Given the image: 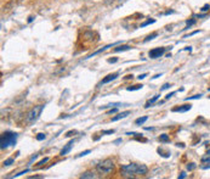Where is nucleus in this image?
Returning a JSON list of instances; mask_svg holds the SVG:
<instances>
[{"instance_id": "f257e3e1", "label": "nucleus", "mask_w": 210, "mask_h": 179, "mask_svg": "<svg viewBox=\"0 0 210 179\" xmlns=\"http://www.w3.org/2000/svg\"><path fill=\"white\" fill-rule=\"evenodd\" d=\"M121 172L124 176H129L131 178H135L134 174L138 176H145L148 173V167L142 163H129L125 166H121Z\"/></svg>"}, {"instance_id": "f03ea898", "label": "nucleus", "mask_w": 210, "mask_h": 179, "mask_svg": "<svg viewBox=\"0 0 210 179\" xmlns=\"http://www.w3.org/2000/svg\"><path fill=\"white\" fill-rule=\"evenodd\" d=\"M17 133H14V132H4L0 137V147L1 149H6L9 146H12L16 144L17 141Z\"/></svg>"}, {"instance_id": "7ed1b4c3", "label": "nucleus", "mask_w": 210, "mask_h": 179, "mask_svg": "<svg viewBox=\"0 0 210 179\" xmlns=\"http://www.w3.org/2000/svg\"><path fill=\"white\" fill-rule=\"evenodd\" d=\"M96 169L100 174H108L114 169V163L111 159H106L96 164Z\"/></svg>"}, {"instance_id": "20e7f679", "label": "nucleus", "mask_w": 210, "mask_h": 179, "mask_svg": "<svg viewBox=\"0 0 210 179\" xmlns=\"http://www.w3.org/2000/svg\"><path fill=\"white\" fill-rule=\"evenodd\" d=\"M43 110H44V105H38V106H34L29 112H28V115H27V118H26V122L28 123V124H33L37 119L39 118V116L41 115V112H43Z\"/></svg>"}, {"instance_id": "39448f33", "label": "nucleus", "mask_w": 210, "mask_h": 179, "mask_svg": "<svg viewBox=\"0 0 210 179\" xmlns=\"http://www.w3.org/2000/svg\"><path fill=\"white\" fill-rule=\"evenodd\" d=\"M164 53H165V48H154L152 50H150L148 56H150L151 59H158V58H160Z\"/></svg>"}, {"instance_id": "423d86ee", "label": "nucleus", "mask_w": 210, "mask_h": 179, "mask_svg": "<svg viewBox=\"0 0 210 179\" xmlns=\"http://www.w3.org/2000/svg\"><path fill=\"white\" fill-rule=\"evenodd\" d=\"M191 109H192L191 104H185V105H181V106H179V107H174L171 111L172 112H187V111L191 110Z\"/></svg>"}, {"instance_id": "0eeeda50", "label": "nucleus", "mask_w": 210, "mask_h": 179, "mask_svg": "<svg viewBox=\"0 0 210 179\" xmlns=\"http://www.w3.org/2000/svg\"><path fill=\"white\" fill-rule=\"evenodd\" d=\"M73 144H74V140H71V141H69V143H68V144H67V145H66V146H64V147L61 150L60 155H61V156H64V155H67V154L71 151V149H72Z\"/></svg>"}, {"instance_id": "6e6552de", "label": "nucleus", "mask_w": 210, "mask_h": 179, "mask_svg": "<svg viewBox=\"0 0 210 179\" xmlns=\"http://www.w3.org/2000/svg\"><path fill=\"white\" fill-rule=\"evenodd\" d=\"M119 76V73L117 72V73H111V75H108V76H106L102 82H101V84H106V83H109V82H112V80H114L117 77Z\"/></svg>"}, {"instance_id": "1a4fd4ad", "label": "nucleus", "mask_w": 210, "mask_h": 179, "mask_svg": "<svg viewBox=\"0 0 210 179\" xmlns=\"http://www.w3.org/2000/svg\"><path fill=\"white\" fill-rule=\"evenodd\" d=\"M130 113H131L130 111H124V112H120V113H118L117 116H114V117L112 118V122H115V121H119V119L125 118V117H128Z\"/></svg>"}, {"instance_id": "9d476101", "label": "nucleus", "mask_w": 210, "mask_h": 179, "mask_svg": "<svg viewBox=\"0 0 210 179\" xmlns=\"http://www.w3.org/2000/svg\"><path fill=\"white\" fill-rule=\"evenodd\" d=\"M94 178H96V176L95 173L91 172V171H88V172H85V173H83L80 176V179H94Z\"/></svg>"}, {"instance_id": "9b49d317", "label": "nucleus", "mask_w": 210, "mask_h": 179, "mask_svg": "<svg viewBox=\"0 0 210 179\" xmlns=\"http://www.w3.org/2000/svg\"><path fill=\"white\" fill-rule=\"evenodd\" d=\"M159 96H160V95H155V96H153L152 99L148 100V101L146 102V105H145V109H148V107H150L151 105H153V104H154V102H155L157 100L159 99Z\"/></svg>"}, {"instance_id": "f8f14e48", "label": "nucleus", "mask_w": 210, "mask_h": 179, "mask_svg": "<svg viewBox=\"0 0 210 179\" xmlns=\"http://www.w3.org/2000/svg\"><path fill=\"white\" fill-rule=\"evenodd\" d=\"M130 49H131L130 45H120V46L115 48L114 51L115 53H119V51H125V50H130Z\"/></svg>"}, {"instance_id": "ddd939ff", "label": "nucleus", "mask_w": 210, "mask_h": 179, "mask_svg": "<svg viewBox=\"0 0 210 179\" xmlns=\"http://www.w3.org/2000/svg\"><path fill=\"white\" fill-rule=\"evenodd\" d=\"M147 119H148V117H147V116L140 117V118H137L136 121H135V124H136V126H142V124H143V123H145Z\"/></svg>"}, {"instance_id": "4468645a", "label": "nucleus", "mask_w": 210, "mask_h": 179, "mask_svg": "<svg viewBox=\"0 0 210 179\" xmlns=\"http://www.w3.org/2000/svg\"><path fill=\"white\" fill-rule=\"evenodd\" d=\"M158 140H159V141H162V143H168V141L170 140V138H169V135H168V134H162V135L158 138Z\"/></svg>"}, {"instance_id": "2eb2a0df", "label": "nucleus", "mask_w": 210, "mask_h": 179, "mask_svg": "<svg viewBox=\"0 0 210 179\" xmlns=\"http://www.w3.org/2000/svg\"><path fill=\"white\" fill-rule=\"evenodd\" d=\"M143 85L142 84H136V85H133V87H128L126 89L129 90V92H131V90H138V89H141Z\"/></svg>"}, {"instance_id": "dca6fc26", "label": "nucleus", "mask_w": 210, "mask_h": 179, "mask_svg": "<svg viewBox=\"0 0 210 179\" xmlns=\"http://www.w3.org/2000/svg\"><path fill=\"white\" fill-rule=\"evenodd\" d=\"M14 161H15V160L12 159V157H11V159H7V160H5V161H4V163H2V164H4V166H10V164H12V163H14Z\"/></svg>"}, {"instance_id": "f3484780", "label": "nucleus", "mask_w": 210, "mask_h": 179, "mask_svg": "<svg viewBox=\"0 0 210 179\" xmlns=\"http://www.w3.org/2000/svg\"><path fill=\"white\" fill-rule=\"evenodd\" d=\"M155 22V20H148L146 21V22H143L142 24H141V27H146V26H148V24H151V23H154Z\"/></svg>"}, {"instance_id": "a211bd4d", "label": "nucleus", "mask_w": 210, "mask_h": 179, "mask_svg": "<svg viewBox=\"0 0 210 179\" xmlns=\"http://www.w3.org/2000/svg\"><path fill=\"white\" fill-rule=\"evenodd\" d=\"M196 23V20H190V21H187V24H186V28L185 29H188L190 27H191L192 24H194Z\"/></svg>"}, {"instance_id": "6ab92c4d", "label": "nucleus", "mask_w": 210, "mask_h": 179, "mask_svg": "<svg viewBox=\"0 0 210 179\" xmlns=\"http://www.w3.org/2000/svg\"><path fill=\"white\" fill-rule=\"evenodd\" d=\"M196 167H197V166H196V163H193V162L187 164V169H188V171H193Z\"/></svg>"}, {"instance_id": "aec40b11", "label": "nucleus", "mask_w": 210, "mask_h": 179, "mask_svg": "<svg viewBox=\"0 0 210 179\" xmlns=\"http://www.w3.org/2000/svg\"><path fill=\"white\" fill-rule=\"evenodd\" d=\"M76 133H78L76 130H69L68 133H66V137H67V138H69V137H73V135H74V134H76Z\"/></svg>"}, {"instance_id": "412c9836", "label": "nucleus", "mask_w": 210, "mask_h": 179, "mask_svg": "<svg viewBox=\"0 0 210 179\" xmlns=\"http://www.w3.org/2000/svg\"><path fill=\"white\" fill-rule=\"evenodd\" d=\"M157 36H158L157 33H153V34H151V36H148V37H147V38L145 39V41H148V40H152V39H154V38H155Z\"/></svg>"}, {"instance_id": "4be33fe9", "label": "nucleus", "mask_w": 210, "mask_h": 179, "mask_svg": "<svg viewBox=\"0 0 210 179\" xmlns=\"http://www.w3.org/2000/svg\"><path fill=\"white\" fill-rule=\"evenodd\" d=\"M45 138H46V135L44 133H39L38 135H37V140H44Z\"/></svg>"}, {"instance_id": "5701e85b", "label": "nucleus", "mask_w": 210, "mask_h": 179, "mask_svg": "<svg viewBox=\"0 0 210 179\" xmlns=\"http://www.w3.org/2000/svg\"><path fill=\"white\" fill-rule=\"evenodd\" d=\"M91 151L90 150H85V151H83V152H80L79 155H78V157H83V156H85V155H88V154H90Z\"/></svg>"}, {"instance_id": "b1692460", "label": "nucleus", "mask_w": 210, "mask_h": 179, "mask_svg": "<svg viewBox=\"0 0 210 179\" xmlns=\"http://www.w3.org/2000/svg\"><path fill=\"white\" fill-rule=\"evenodd\" d=\"M209 10H210V5H209V4L204 5V6L200 9V11H203V12H205V11H209Z\"/></svg>"}, {"instance_id": "393cba45", "label": "nucleus", "mask_w": 210, "mask_h": 179, "mask_svg": "<svg viewBox=\"0 0 210 179\" xmlns=\"http://www.w3.org/2000/svg\"><path fill=\"white\" fill-rule=\"evenodd\" d=\"M47 161H49V157H45V159H43V160H41V161H39V162H38V163H37V164H38V166H41V164H44V163H46Z\"/></svg>"}, {"instance_id": "a878e982", "label": "nucleus", "mask_w": 210, "mask_h": 179, "mask_svg": "<svg viewBox=\"0 0 210 179\" xmlns=\"http://www.w3.org/2000/svg\"><path fill=\"white\" fill-rule=\"evenodd\" d=\"M114 133V129H108V130H103L102 132V134L105 135V134H113Z\"/></svg>"}, {"instance_id": "bb28decb", "label": "nucleus", "mask_w": 210, "mask_h": 179, "mask_svg": "<svg viewBox=\"0 0 210 179\" xmlns=\"http://www.w3.org/2000/svg\"><path fill=\"white\" fill-rule=\"evenodd\" d=\"M118 110H117V107H114V109H111L109 111H107V115H112V113H115Z\"/></svg>"}, {"instance_id": "cd10ccee", "label": "nucleus", "mask_w": 210, "mask_h": 179, "mask_svg": "<svg viewBox=\"0 0 210 179\" xmlns=\"http://www.w3.org/2000/svg\"><path fill=\"white\" fill-rule=\"evenodd\" d=\"M27 172H29V169H24L23 172H19V173H17V174H15L14 177H19V176H21V174H24V173H27Z\"/></svg>"}, {"instance_id": "c85d7f7f", "label": "nucleus", "mask_w": 210, "mask_h": 179, "mask_svg": "<svg viewBox=\"0 0 210 179\" xmlns=\"http://www.w3.org/2000/svg\"><path fill=\"white\" fill-rule=\"evenodd\" d=\"M169 87H170V84H169V83H165V84L162 87V89H160V90H165V89H168Z\"/></svg>"}, {"instance_id": "c756f323", "label": "nucleus", "mask_w": 210, "mask_h": 179, "mask_svg": "<svg viewBox=\"0 0 210 179\" xmlns=\"http://www.w3.org/2000/svg\"><path fill=\"white\" fill-rule=\"evenodd\" d=\"M175 94H176V92H172V93H169V94H168V95L165 96V99H167V100H168V99H170V98H171L172 95H175Z\"/></svg>"}, {"instance_id": "7c9ffc66", "label": "nucleus", "mask_w": 210, "mask_h": 179, "mask_svg": "<svg viewBox=\"0 0 210 179\" xmlns=\"http://www.w3.org/2000/svg\"><path fill=\"white\" fill-rule=\"evenodd\" d=\"M185 178H186V173H185V172H181L180 176H179V179H185Z\"/></svg>"}, {"instance_id": "2f4dec72", "label": "nucleus", "mask_w": 210, "mask_h": 179, "mask_svg": "<svg viewBox=\"0 0 210 179\" xmlns=\"http://www.w3.org/2000/svg\"><path fill=\"white\" fill-rule=\"evenodd\" d=\"M200 96H202V95H200V94H199V95H194V96H191V98H187V99H186V100H192V99H199V98H200Z\"/></svg>"}, {"instance_id": "473e14b6", "label": "nucleus", "mask_w": 210, "mask_h": 179, "mask_svg": "<svg viewBox=\"0 0 210 179\" xmlns=\"http://www.w3.org/2000/svg\"><path fill=\"white\" fill-rule=\"evenodd\" d=\"M146 77H147V73H143V75H140L137 78L141 80V79H143V78H146Z\"/></svg>"}, {"instance_id": "72a5a7b5", "label": "nucleus", "mask_w": 210, "mask_h": 179, "mask_svg": "<svg viewBox=\"0 0 210 179\" xmlns=\"http://www.w3.org/2000/svg\"><path fill=\"white\" fill-rule=\"evenodd\" d=\"M38 178H44L43 176H32V177H29V179H38Z\"/></svg>"}, {"instance_id": "f704fd0d", "label": "nucleus", "mask_w": 210, "mask_h": 179, "mask_svg": "<svg viewBox=\"0 0 210 179\" xmlns=\"http://www.w3.org/2000/svg\"><path fill=\"white\" fill-rule=\"evenodd\" d=\"M117 61H118V59H117V58H114V59H109V60H108V62H109V63H114V62H117Z\"/></svg>"}, {"instance_id": "c9c22d12", "label": "nucleus", "mask_w": 210, "mask_h": 179, "mask_svg": "<svg viewBox=\"0 0 210 179\" xmlns=\"http://www.w3.org/2000/svg\"><path fill=\"white\" fill-rule=\"evenodd\" d=\"M133 77H134L133 75H128V76L125 77V79H130V78H133Z\"/></svg>"}, {"instance_id": "e433bc0d", "label": "nucleus", "mask_w": 210, "mask_h": 179, "mask_svg": "<svg viewBox=\"0 0 210 179\" xmlns=\"http://www.w3.org/2000/svg\"><path fill=\"white\" fill-rule=\"evenodd\" d=\"M119 143H121V139H117L114 141V144H119Z\"/></svg>"}, {"instance_id": "4c0bfd02", "label": "nucleus", "mask_w": 210, "mask_h": 179, "mask_svg": "<svg viewBox=\"0 0 210 179\" xmlns=\"http://www.w3.org/2000/svg\"><path fill=\"white\" fill-rule=\"evenodd\" d=\"M160 76H162V75H155V76H154V77H152L153 79H155V78H158V77H160Z\"/></svg>"}, {"instance_id": "58836bf2", "label": "nucleus", "mask_w": 210, "mask_h": 179, "mask_svg": "<svg viewBox=\"0 0 210 179\" xmlns=\"http://www.w3.org/2000/svg\"><path fill=\"white\" fill-rule=\"evenodd\" d=\"M207 155H208V156H209V155H210V149H209V150H208V152H207Z\"/></svg>"}, {"instance_id": "ea45409f", "label": "nucleus", "mask_w": 210, "mask_h": 179, "mask_svg": "<svg viewBox=\"0 0 210 179\" xmlns=\"http://www.w3.org/2000/svg\"><path fill=\"white\" fill-rule=\"evenodd\" d=\"M209 90H210V89H209Z\"/></svg>"}]
</instances>
